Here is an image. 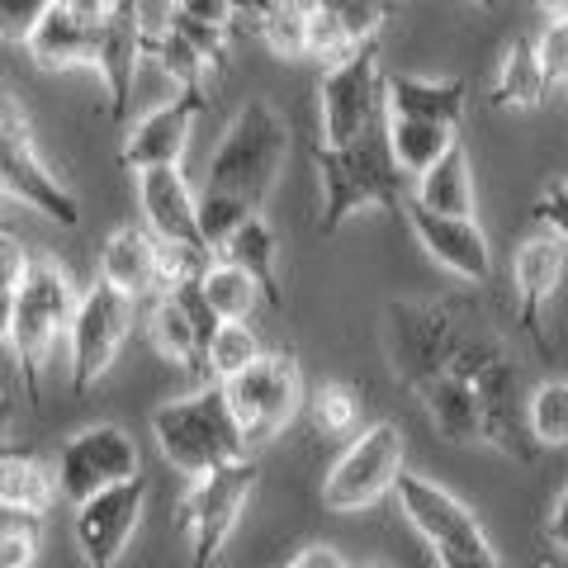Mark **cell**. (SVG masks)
Here are the masks:
<instances>
[{
    "label": "cell",
    "mask_w": 568,
    "mask_h": 568,
    "mask_svg": "<svg viewBox=\"0 0 568 568\" xmlns=\"http://www.w3.org/2000/svg\"><path fill=\"white\" fill-rule=\"evenodd\" d=\"M284 156H290V129L275 114V104L246 100L209 156L204 190L194 194L200 200V233L213 252L227 242L233 227L265 209L284 171Z\"/></svg>",
    "instance_id": "6da1fadb"
},
{
    "label": "cell",
    "mask_w": 568,
    "mask_h": 568,
    "mask_svg": "<svg viewBox=\"0 0 568 568\" xmlns=\"http://www.w3.org/2000/svg\"><path fill=\"white\" fill-rule=\"evenodd\" d=\"M313 166L323 181V213H317V233L332 237L342 233V223L361 209H398L413 200V175L398 166L394 142H388V114L365 129L355 142H317L313 148Z\"/></svg>",
    "instance_id": "7a4b0ae2"
},
{
    "label": "cell",
    "mask_w": 568,
    "mask_h": 568,
    "mask_svg": "<svg viewBox=\"0 0 568 568\" xmlns=\"http://www.w3.org/2000/svg\"><path fill=\"white\" fill-rule=\"evenodd\" d=\"M152 436H156V446H162L166 465L190 474V478H204L213 469L246 459V436L233 417V403H227L223 384L156 407Z\"/></svg>",
    "instance_id": "3957f363"
},
{
    "label": "cell",
    "mask_w": 568,
    "mask_h": 568,
    "mask_svg": "<svg viewBox=\"0 0 568 568\" xmlns=\"http://www.w3.org/2000/svg\"><path fill=\"white\" fill-rule=\"evenodd\" d=\"M77 290H71L67 271L52 256H29L24 284L14 294V327H10V351L20 361V379H24V398L39 403V375L52 342L62 332H71L77 317Z\"/></svg>",
    "instance_id": "277c9868"
},
{
    "label": "cell",
    "mask_w": 568,
    "mask_h": 568,
    "mask_svg": "<svg viewBox=\"0 0 568 568\" xmlns=\"http://www.w3.org/2000/svg\"><path fill=\"white\" fill-rule=\"evenodd\" d=\"M398 497H403L407 521L436 549L440 568H503V559L493 555V545L484 536V526L474 521V511L459 497L426 484L417 474H398Z\"/></svg>",
    "instance_id": "5b68a950"
},
{
    "label": "cell",
    "mask_w": 568,
    "mask_h": 568,
    "mask_svg": "<svg viewBox=\"0 0 568 568\" xmlns=\"http://www.w3.org/2000/svg\"><path fill=\"white\" fill-rule=\"evenodd\" d=\"M388 114L384 100V71H379V48L361 43L351 58L332 62L323 85H317V142H355L365 129Z\"/></svg>",
    "instance_id": "8992f818"
},
{
    "label": "cell",
    "mask_w": 568,
    "mask_h": 568,
    "mask_svg": "<svg viewBox=\"0 0 568 568\" xmlns=\"http://www.w3.org/2000/svg\"><path fill=\"white\" fill-rule=\"evenodd\" d=\"M0 190L24 200L29 209H39L43 219L77 227L81 223V204L58 175L43 166L39 148H33V129L24 110L14 104V95L0 85Z\"/></svg>",
    "instance_id": "52a82bcc"
},
{
    "label": "cell",
    "mask_w": 568,
    "mask_h": 568,
    "mask_svg": "<svg viewBox=\"0 0 568 568\" xmlns=\"http://www.w3.org/2000/svg\"><path fill=\"white\" fill-rule=\"evenodd\" d=\"M223 394L233 403V417L242 426L246 446H265L304 407V375H298L290 355H261L242 375L223 379Z\"/></svg>",
    "instance_id": "ba28073f"
},
{
    "label": "cell",
    "mask_w": 568,
    "mask_h": 568,
    "mask_svg": "<svg viewBox=\"0 0 568 568\" xmlns=\"http://www.w3.org/2000/svg\"><path fill=\"white\" fill-rule=\"evenodd\" d=\"M256 493V459L246 455L237 465H223L204 478H194V493L181 507V526L190 536V568H209L219 559L223 540L233 536L246 497Z\"/></svg>",
    "instance_id": "9c48e42d"
},
{
    "label": "cell",
    "mask_w": 568,
    "mask_h": 568,
    "mask_svg": "<svg viewBox=\"0 0 568 568\" xmlns=\"http://www.w3.org/2000/svg\"><path fill=\"white\" fill-rule=\"evenodd\" d=\"M403 474V432L394 422H375L361 440H351V450L336 459L327 484H323V503L332 511H361L375 507L388 488H398Z\"/></svg>",
    "instance_id": "30bf717a"
},
{
    "label": "cell",
    "mask_w": 568,
    "mask_h": 568,
    "mask_svg": "<svg viewBox=\"0 0 568 568\" xmlns=\"http://www.w3.org/2000/svg\"><path fill=\"white\" fill-rule=\"evenodd\" d=\"M133 317H138V298L119 294L114 284H91L77 304V317H71V388H91L110 361L119 355L123 336L133 332Z\"/></svg>",
    "instance_id": "8fae6325"
},
{
    "label": "cell",
    "mask_w": 568,
    "mask_h": 568,
    "mask_svg": "<svg viewBox=\"0 0 568 568\" xmlns=\"http://www.w3.org/2000/svg\"><path fill=\"white\" fill-rule=\"evenodd\" d=\"M138 474H142V455L133 446V436L114 422L85 426L58 455V493L67 503H85V497H95L100 488H114Z\"/></svg>",
    "instance_id": "7c38bea8"
},
{
    "label": "cell",
    "mask_w": 568,
    "mask_h": 568,
    "mask_svg": "<svg viewBox=\"0 0 568 568\" xmlns=\"http://www.w3.org/2000/svg\"><path fill=\"white\" fill-rule=\"evenodd\" d=\"M148 507V478H123L114 488H100L95 497L77 503V545L91 568H114L133 526Z\"/></svg>",
    "instance_id": "4fadbf2b"
},
{
    "label": "cell",
    "mask_w": 568,
    "mask_h": 568,
    "mask_svg": "<svg viewBox=\"0 0 568 568\" xmlns=\"http://www.w3.org/2000/svg\"><path fill=\"white\" fill-rule=\"evenodd\" d=\"M403 209H407V223H413L417 242L426 246V256L436 265H446L450 275L469 284H484L493 275V252H488L484 227L474 223V213H436L417 200H407Z\"/></svg>",
    "instance_id": "5bb4252c"
},
{
    "label": "cell",
    "mask_w": 568,
    "mask_h": 568,
    "mask_svg": "<svg viewBox=\"0 0 568 568\" xmlns=\"http://www.w3.org/2000/svg\"><path fill=\"white\" fill-rule=\"evenodd\" d=\"M200 114H204V85H181V91H175L166 104H156V110L129 133V142H123V152H119V162L129 166V171L175 166Z\"/></svg>",
    "instance_id": "9a60e30c"
},
{
    "label": "cell",
    "mask_w": 568,
    "mask_h": 568,
    "mask_svg": "<svg viewBox=\"0 0 568 568\" xmlns=\"http://www.w3.org/2000/svg\"><path fill=\"white\" fill-rule=\"evenodd\" d=\"M142 52H148V39H142V29H138L133 0H114V10L100 20V43H95V71L104 77L114 119H129V100H133Z\"/></svg>",
    "instance_id": "2e32d148"
},
{
    "label": "cell",
    "mask_w": 568,
    "mask_h": 568,
    "mask_svg": "<svg viewBox=\"0 0 568 568\" xmlns=\"http://www.w3.org/2000/svg\"><path fill=\"white\" fill-rule=\"evenodd\" d=\"M138 204H142V219H148L152 237L209 246L200 233V200H194V190L185 185V175L175 166L138 171Z\"/></svg>",
    "instance_id": "e0dca14e"
},
{
    "label": "cell",
    "mask_w": 568,
    "mask_h": 568,
    "mask_svg": "<svg viewBox=\"0 0 568 568\" xmlns=\"http://www.w3.org/2000/svg\"><path fill=\"white\" fill-rule=\"evenodd\" d=\"M564 261H568V246L555 233H540V237H526L517 261H511V284H517V298H521V327L530 332V342L545 346L540 336V313L545 304L555 298L559 280H564Z\"/></svg>",
    "instance_id": "ac0fdd59"
},
{
    "label": "cell",
    "mask_w": 568,
    "mask_h": 568,
    "mask_svg": "<svg viewBox=\"0 0 568 568\" xmlns=\"http://www.w3.org/2000/svg\"><path fill=\"white\" fill-rule=\"evenodd\" d=\"M455 336L446 327V317L432 308H394V365L403 369L413 384H422L426 375L450 365L455 355Z\"/></svg>",
    "instance_id": "d6986e66"
},
{
    "label": "cell",
    "mask_w": 568,
    "mask_h": 568,
    "mask_svg": "<svg viewBox=\"0 0 568 568\" xmlns=\"http://www.w3.org/2000/svg\"><path fill=\"white\" fill-rule=\"evenodd\" d=\"M100 280L114 284L119 294L129 298H148V294H162V261H156V237L152 227H119L110 233V242L100 246Z\"/></svg>",
    "instance_id": "ffe728a7"
},
{
    "label": "cell",
    "mask_w": 568,
    "mask_h": 568,
    "mask_svg": "<svg viewBox=\"0 0 568 568\" xmlns=\"http://www.w3.org/2000/svg\"><path fill=\"white\" fill-rule=\"evenodd\" d=\"M417 394L426 403V413H432L436 432L446 440H478L484 436V403H478V388L469 375H459V369H436V375H426L417 384Z\"/></svg>",
    "instance_id": "44dd1931"
},
{
    "label": "cell",
    "mask_w": 568,
    "mask_h": 568,
    "mask_svg": "<svg viewBox=\"0 0 568 568\" xmlns=\"http://www.w3.org/2000/svg\"><path fill=\"white\" fill-rule=\"evenodd\" d=\"M95 43H100V24H85L62 6H52L24 48L43 71H67V67H95Z\"/></svg>",
    "instance_id": "7402d4cb"
},
{
    "label": "cell",
    "mask_w": 568,
    "mask_h": 568,
    "mask_svg": "<svg viewBox=\"0 0 568 568\" xmlns=\"http://www.w3.org/2000/svg\"><path fill=\"white\" fill-rule=\"evenodd\" d=\"M388 114H413V119H436L459 129L465 119V81H426V77H394L384 81Z\"/></svg>",
    "instance_id": "603a6c76"
},
{
    "label": "cell",
    "mask_w": 568,
    "mask_h": 568,
    "mask_svg": "<svg viewBox=\"0 0 568 568\" xmlns=\"http://www.w3.org/2000/svg\"><path fill=\"white\" fill-rule=\"evenodd\" d=\"M219 256L233 261V265H242V271L261 284V298H265L271 308H284V294H280V284H275L280 242H275L271 223H265L261 213H252V219H246L242 227H233V233H227V242L219 246Z\"/></svg>",
    "instance_id": "cb8c5ba5"
},
{
    "label": "cell",
    "mask_w": 568,
    "mask_h": 568,
    "mask_svg": "<svg viewBox=\"0 0 568 568\" xmlns=\"http://www.w3.org/2000/svg\"><path fill=\"white\" fill-rule=\"evenodd\" d=\"M545 91H549V81H545L536 39H511L503 52V67H497V81H493V104L497 110H536Z\"/></svg>",
    "instance_id": "d4e9b609"
},
{
    "label": "cell",
    "mask_w": 568,
    "mask_h": 568,
    "mask_svg": "<svg viewBox=\"0 0 568 568\" xmlns=\"http://www.w3.org/2000/svg\"><path fill=\"white\" fill-rule=\"evenodd\" d=\"M388 142H394V156H398V166L413 175L422 171H432L440 156H446L459 133L450 129V123H436V119H413V114H388Z\"/></svg>",
    "instance_id": "484cf974"
},
{
    "label": "cell",
    "mask_w": 568,
    "mask_h": 568,
    "mask_svg": "<svg viewBox=\"0 0 568 568\" xmlns=\"http://www.w3.org/2000/svg\"><path fill=\"white\" fill-rule=\"evenodd\" d=\"M413 200L426 204V209H436V213H474V175H469V156H465L459 142L440 156L432 171L417 175Z\"/></svg>",
    "instance_id": "4316f807"
},
{
    "label": "cell",
    "mask_w": 568,
    "mask_h": 568,
    "mask_svg": "<svg viewBox=\"0 0 568 568\" xmlns=\"http://www.w3.org/2000/svg\"><path fill=\"white\" fill-rule=\"evenodd\" d=\"M148 336H152V346L162 351L166 361L185 365V369H200V361H204L200 332H194L185 304H181V298H175L171 290L156 294V304H152V313H148Z\"/></svg>",
    "instance_id": "83f0119b"
},
{
    "label": "cell",
    "mask_w": 568,
    "mask_h": 568,
    "mask_svg": "<svg viewBox=\"0 0 568 568\" xmlns=\"http://www.w3.org/2000/svg\"><path fill=\"white\" fill-rule=\"evenodd\" d=\"M58 493V474H48L33 455H0V503L14 507V511H33L43 517V507L52 503Z\"/></svg>",
    "instance_id": "f1b7e54d"
},
{
    "label": "cell",
    "mask_w": 568,
    "mask_h": 568,
    "mask_svg": "<svg viewBox=\"0 0 568 568\" xmlns=\"http://www.w3.org/2000/svg\"><path fill=\"white\" fill-rule=\"evenodd\" d=\"M308 14L313 0H261L252 20L280 58H308Z\"/></svg>",
    "instance_id": "f546056e"
},
{
    "label": "cell",
    "mask_w": 568,
    "mask_h": 568,
    "mask_svg": "<svg viewBox=\"0 0 568 568\" xmlns=\"http://www.w3.org/2000/svg\"><path fill=\"white\" fill-rule=\"evenodd\" d=\"M204 294H209V304L219 308L223 323H246V313L256 308V298H261V284L242 271V265L233 261H223V256H213V265L204 271Z\"/></svg>",
    "instance_id": "4dcf8cb0"
},
{
    "label": "cell",
    "mask_w": 568,
    "mask_h": 568,
    "mask_svg": "<svg viewBox=\"0 0 568 568\" xmlns=\"http://www.w3.org/2000/svg\"><path fill=\"white\" fill-rule=\"evenodd\" d=\"M526 426L540 446H568V384H540L526 403Z\"/></svg>",
    "instance_id": "1f68e13d"
},
{
    "label": "cell",
    "mask_w": 568,
    "mask_h": 568,
    "mask_svg": "<svg viewBox=\"0 0 568 568\" xmlns=\"http://www.w3.org/2000/svg\"><path fill=\"white\" fill-rule=\"evenodd\" d=\"M261 342H256V332L246 327V323H223L219 327V336L209 342V369L219 375V384L223 379H233V375H242L246 365H256L261 361Z\"/></svg>",
    "instance_id": "d6a6232c"
},
{
    "label": "cell",
    "mask_w": 568,
    "mask_h": 568,
    "mask_svg": "<svg viewBox=\"0 0 568 568\" xmlns=\"http://www.w3.org/2000/svg\"><path fill=\"white\" fill-rule=\"evenodd\" d=\"M308 413H313V426L327 436H346L355 426V413H361V398H355V388L342 384V379H327L317 384L308 394Z\"/></svg>",
    "instance_id": "836d02e7"
},
{
    "label": "cell",
    "mask_w": 568,
    "mask_h": 568,
    "mask_svg": "<svg viewBox=\"0 0 568 568\" xmlns=\"http://www.w3.org/2000/svg\"><path fill=\"white\" fill-rule=\"evenodd\" d=\"M361 48L346 33V24L336 20V14L327 10V6H317L313 0V14H308V58H317V62H342V58H351V52Z\"/></svg>",
    "instance_id": "e575fe53"
},
{
    "label": "cell",
    "mask_w": 568,
    "mask_h": 568,
    "mask_svg": "<svg viewBox=\"0 0 568 568\" xmlns=\"http://www.w3.org/2000/svg\"><path fill=\"white\" fill-rule=\"evenodd\" d=\"M152 52L162 58V71H166L171 81H181V85H204V77H209V58H204V52L194 48L175 24H171V33H166V39L156 43Z\"/></svg>",
    "instance_id": "d590c367"
},
{
    "label": "cell",
    "mask_w": 568,
    "mask_h": 568,
    "mask_svg": "<svg viewBox=\"0 0 568 568\" xmlns=\"http://www.w3.org/2000/svg\"><path fill=\"white\" fill-rule=\"evenodd\" d=\"M39 521L33 511H10L0 521V568H29L39 555Z\"/></svg>",
    "instance_id": "8d00e7d4"
},
{
    "label": "cell",
    "mask_w": 568,
    "mask_h": 568,
    "mask_svg": "<svg viewBox=\"0 0 568 568\" xmlns=\"http://www.w3.org/2000/svg\"><path fill=\"white\" fill-rule=\"evenodd\" d=\"M317 6H327L355 43H375V33L388 20V0H317Z\"/></svg>",
    "instance_id": "74e56055"
},
{
    "label": "cell",
    "mask_w": 568,
    "mask_h": 568,
    "mask_svg": "<svg viewBox=\"0 0 568 568\" xmlns=\"http://www.w3.org/2000/svg\"><path fill=\"white\" fill-rule=\"evenodd\" d=\"M52 6L58 0H0V43H29Z\"/></svg>",
    "instance_id": "f35d334b"
},
{
    "label": "cell",
    "mask_w": 568,
    "mask_h": 568,
    "mask_svg": "<svg viewBox=\"0 0 568 568\" xmlns=\"http://www.w3.org/2000/svg\"><path fill=\"white\" fill-rule=\"evenodd\" d=\"M536 52H540L545 81L549 85H568V20H549L545 33L536 39Z\"/></svg>",
    "instance_id": "ab89813d"
},
{
    "label": "cell",
    "mask_w": 568,
    "mask_h": 568,
    "mask_svg": "<svg viewBox=\"0 0 568 568\" xmlns=\"http://www.w3.org/2000/svg\"><path fill=\"white\" fill-rule=\"evenodd\" d=\"M175 29H181L185 39L204 52L209 67H223V62H227V33H233L227 24H209V20H194V14L175 10Z\"/></svg>",
    "instance_id": "60d3db41"
},
{
    "label": "cell",
    "mask_w": 568,
    "mask_h": 568,
    "mask_svg": "<svg viewBox=\"0 0 568 568\" xmlns=\"http://www.w3.org/2000/svg\"><path fill=\"white\" fill-rule=\"evenodd\" d=\"M536 223H545L564 246H568V181L549 185L540 200H536Z\"/></svg>",
    "instance_id": "b9f144b4"
},
{
    "label": "cell",
    "mask_w": 568,
    "mask_h": 568,
    "mask_svg": "<svg viewBox=\"0 0 568 568\" xmlns=\"http://www.w3.org/2000/svg\"><path fill=\"white\" fill-rule=\"evenodd\" d=\"M545 530H549V545L568 555V488L559 493V503H555V511H549V526Z\"/></svg>",
    "instance_id": "7bdbcfd3"
},
{
    "label": "cell",
    "mask_w": 568,
    "mask_h": 568,
    "mask_svg": "<svg viewBox=\"0 0 568 568\" xmlns=\"http://www.w3.org/2000/svg\"><path fill=\"white\" fill-rule=\"evenodd\" d=\"M58 6L67 14H77V20H85V24H100L104 14L114 10V0H58Z\"/></svg>",
    "instance_id": "ee69618b"
},
{
    "label": "cell",
    "mask_w": 568,
    "mask_h": 568,
    "mask_svg": "<svg viewBox=\"0 0 568 568\" xmlns=\"http://www.w3.org/2000/svg\"><path fill=\"white\" fill-rule=\"evenodd\" d=\"M290 568H346V559L336 555V549H327V545H313V549H304Z\"/></svg>",
    "instance_id": "f6af8a7d"
},
{
    "label": "cell",
    "mask_w": 568,
    "mask_h": 568,
    "mask_svg": "<svg viewBox=\"0 0 568 568\" xmlns=\"http://www.w3.org/2000/svg\"><path fill=\"white\" fill-rule=\"evenodd\" d=\"M14 294H20V290H0V346H10V327H14Z\"/></svg>",
    "instance_id": "bcb514c9"
},
{
    "label": "cell",
    "mask_w": 568,
    "mask_h": 568,
    "mask_svg": "<svg viewBox=\"0 0 568 568\" xmlns=\"http://www.w3.org/2000/svg\"><path fill=\"white\" fill-rule=\"evenodd\" d=\"M10 398H6V388H0V455H14L20 446H14V436H10Z\"/></svg>",
    "instance_id": "7dc6e473"
},
{
    "label": "cell",
    "mask_w": 568,
    "mask_h": 568,
    "mask_svg": "<svg viewBox=\"0 0 568 568\" xmlns=\"http://www.w3.org/2000/svg\"><path fill=\"white\" fill-rule=\"evenodd\" d=\"M545 20H568V0H536Z\"/></svg>",
    "instance_id": "c3c4849f"
},
{
    "label": "cell",
    "mask_w": 568,
    "mask_h": 568,
    "mask_svg": "<svg viewBox=\"0 0 568 568\" xmlns=\"http://www.w3.org/2000/svg\"><path fill=\"white\" fill-rule=\"evenodd\" d=\"M10 511H14V507H6V503H0V521H6V517H10Z\"/></svg>",
    "instance_id": "681fc988"
},
{
    "label": "cell",
    "mask_w": 568,
    "mask_h": 568,
    "mask_svg": "<svg viewBox=\"0 0 568 568\" xmlns=\"http://www.w3.org/2000/svg\"><path fill=\"white\" fill-rule=\"evenodd\" d=\"M478 6H484V10H493V6H497V0H478Z\"/></svg>",
    "instance_id": "f907efd6"
},
{
    "label": "cell",
    "mask_w": 568,
    "mask_h": 568,
    "mask_svg": "<svg viewBox=\"0 0 568 568\" xmlns=\"http://www.w3.org/2000/svg\"><path fill=\"white\" fill-rule=\"evenodd\" d=\"M564 91H568V85H564Z\"/></svg>",
    "instance_id": "816d5d0a"
}]
</instances>
